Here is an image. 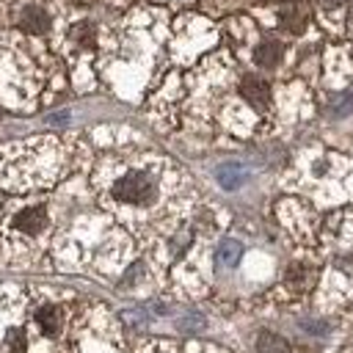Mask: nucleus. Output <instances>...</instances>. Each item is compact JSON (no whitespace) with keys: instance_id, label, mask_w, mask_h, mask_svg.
<instances>
[{"instance_id":"nucleus-2","label":"nucleus","mask_w":353,"mask_h":353,"mask_svg":"<svg viewBox=\"0 0 353 353\" xmlns=\"http://www.w3.org/2000/svg\"><path fill=\"white\" fill-rule=\"evenodd\" d=\"M240 94H243V99H245L248 105H254L256 110H265V108L270 105V88H268V83H265L262 77H256V74L243 77Z\"/></svg>"},{"instance_id":"nucleus-11","label":"nucleus","mask_w":353,"mask_h":353,"mask_svg":"<svg viewBox=\"0 0 353 353\" xmlns=\"http://www.w3.org/2000/svg\"><path fill=\"white\" fill-rule=\"evenodd\" d=\"M237 254H240V245L237 243H223V248H221V259H226V262H234L237 259Z\"/></svg>"},{"instance_id":"nucleus-3","label":"nucleus","mask_w":353,"mask_h":353,"mask_svg":"<svg viewBox=\"0 0 353 353\" xmlns=\"http://www.w3.org/2000/svg\"><path fill=\"white\" fill-rule=\"evenodd\" d=\"M14 226L22 232V234H39L44 226H47V210L41 204L36 207H25L14 215Z\"/></svg>"},{"instance_id":"nucleus-12","label":"nucleus","mask_w":353,"mask_h":353,"mask_svg":"<svg viewBox=\"0 0 353 353\" xmlns=\"http://www.w3.org/2000/svg\"><path fill=\"white\" fill-rule=\"evenodd\" d=\"M320 6H325V8H336V6H342L345 0H317Z\"/></svg>"},{"instance_id":"nucleus-4","label":"nucleus","mask_w":353,"mask_h":353,"mask_svg":"<svg viewBox=\"0 0 353 353\" xmlns=\"http://www.w3.org/2000/svg\"><path fill=\"white\" fill-rule=\"evenodd\" d=\"M279 22H281L284 30L301 33V30L306 28V22H309V8H306L303 3H287V6H281V11H279Z\"/></svg>"},{"instance_id":"nucleus-5","label":"nucleus","mask_w":353,"mask_h":353,"mask_svg":"<svg viewBox=\"0 0 353 353\" xmlns=\"http://www.w3.org/2000/svg\"><path fill=\"white\" fill-rule=\"evenodd\" d=\"M22 28H25L28 33H33V36L47 33V30H50V17H47V11L39 8V6H28V8L22 11Z\"/></svg>"},{"instance_id":"nucleus-7","label":"nucleus","mask_w":353,"mask_h":353,"mask_svg":"<svg viewBox=\"0 0 353 353\" xmlns=\"http://www.w3.org/2000/svg\"><path fill=\"white\" fill-rule=\"evenodd\" d=\"M256 353H290V345H287V339H281L279 334L265 331V334H259V339H256Z\"/></svg>"},{"instance_id":"nucleus-8","label":"nucleus","mask_w":353,"mask_h":353,"mask_svg":"<svg viewBox=\"0 0 353 353\" xmlns=\"http://www.w3.org/2000/svg\"><path fill=\"white\" fill-rule=\"evenodd\" d=\"M36 320H39V325L44 328V334H55V331L61 328V312H58L55 306H41L39 314H36Z\"/></svg>"},{"instance_id":"nucleus-6","label":"nucleus","mask_w":353,"mask_h":353,"mask_svg":"<svg viewBox=\"0 0 353 353\" xmlns=\"http://www.w3.org/2000/svg\"><path fill=\"white\" fill-rule=\"evenodd\" d=\"M281 52H284V47H281L279 39H265V41L256 47L254 61H256L259 66H265V69H273V66L281 61Z\"/></svg>"},{"instance_id":"nucleus-13","label":"nucleus","mask_w":353,"mask_h":353,"mask_svg":"<svg viewBox=\"0 0 353 353\" xmlns=\"http://www.w3.org/2000/svg\"><path fill=\"white\" fill-rule=\"evenodd\" d=\"M350 30H353V11H350Z\"/></svg>"},{"instance_id":"nucleus-9","label":"nucleus","mask_w":353,"mask_h":353,"mask_svg":"<svg viewBox=\"0 0 353 353\" xmlns=\"http://www.w3.org/2000/svg\"><path fill=\"white\" fill-rule=\"evenodd\" d=\"M72 36H74L80 44H94V28H91L88 22H80V25H74Z\"/></svg>"},{"instance_id":"nucleus-1","label":"nucleus","mask_w":353,"mask_h":353,"mask_svg":"<svg viewBox=\"0 0 353 353\" xmlns=\"http://www.w3.org/2000/svg\"><path fill=\"white\" fill-rule=\"evenodd\" d=\"M113 196L124 204H149L154 199V182L143 171H130L113 185Z\"/></svg>"},{"instance_id":"nucleus-10","label":"nucleus","mask_w":353,"mask_h":353,"mask_svg":"<svg viewBox=\"0 0 353 353\" xmlns=\"http://www.w3.org/2000/svg\"><path fill=\"white\" fill-rule=\"evenodd\" d=\"M6 342H8V347H14V350H25V334H22V328H11L8 331V336H6Z\"/></svg>"}]
</instances>
